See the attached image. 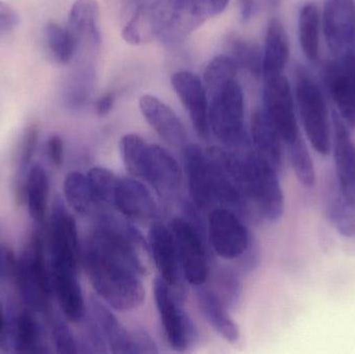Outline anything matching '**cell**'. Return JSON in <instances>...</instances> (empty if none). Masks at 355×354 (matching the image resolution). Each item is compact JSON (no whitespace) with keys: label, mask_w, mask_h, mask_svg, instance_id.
I'll return each mask as SVG.
<instances>
[{"label":"cell","mask_w":355,"mask_h":354,"mask_svg":"<svg viewBox=\"0 0 355 354\" xmlns=\"http://www.w3.org/2000/svg\"><path fill=\"white\" fill-rule=\"evenodd\" d=\"M139 105L148 124L166 143L181 149L187 145V132L183 123L162 100L153 95H144Z\"/></svg>","instance_id":"19"},{"label":"cell","mask_w":355,"mask_h":354,"mask_svg":"<svg viewBox=\"0 0 355 354\" xmlns=\"http://www.w3.org/2000/svg\"><path fill=\"white\" fill-rule=\"evenodd\" d=\"M207 234L213 251L225 260L239 259L254 241L241 216L225 207L210 212Z\"/></svg>","instance_id":"9"},{"label":"cell","mask_w":355,"mask_h":354,"mask_svg":"<svg viewBox=\"0 0 355 354\" xmlns=\"http://www.w3.org/2000/svg\"><path fill=\"white\" fill-rule=\"evenodd\" d=\"M45 37L49 49L60 64H69L78 53L76 39L68 27L49 23L45 28Z\"/></svg>","instance_id":"36"},{"label":"cell","mask_w":355,"mask_h":354,"mask_svg":"<svg viewBox=\"0 0 355 354\" xmlns=\"http://www.w3.org/2000/svg\"><path fill=\"white\" fill-rule=\"evenodd\" d=\"M196 288L200 311L211 328L227 342H237L240 338L239 328L230 315L227 306L206 284Z\"/></svg>","instance_id":"25"},{"label":"cell","mask_w":355,"mask_h":354,"mask_svg":"<svg viewBox=\"0 0 355 354\" xmlns=\"http://www.w3.org/2000/svg\"><path fill=\"white\" fill-rule=\"evenodd\" d=\"M230 0H208L209 10L211 17L217 16L223 12L229 4Z\"/></svg>","instance_id":"48"},{"label":"cell","mask_w":355,"mask_h":354,"mask_svg":"<svg viewBox=\"0 0 355 354\" xmlns=\"http://www.w3.org/2000/svg\"><path fill=\"white\" fill-rule=\"evenodd\" d=\"M263 109L286 145L300 136L293 95L285 74L264 79Z\"/></svg>","instance_id":"10"},{"label":"cell","mask_w":355,"mask_h":354,"mask_svg":"<svg viewBox=\"0 0 355 354\" xmlns=\"http://www.w3.org/2000/svg\"><path fill=\"white\" fill-rule=\"evenodd\" d=\"M154 299L166 341L174 351L183 353L193 341L196 330L180 305L181 299L159 276L154 281Z\"/></svg>","instance_id":"11"},{"label":"cell","mask_w":355,"mask_h":354,"mask_svg":"<svg viewBox=\"0 0 355 354\" xmlns=\"http://www.w3.org/2000/svg\"><path fill=\"white\" fill-rule=\"evenodd\" d=\"M64 193L67 202L75 212L83 216L95 214V202L85 175L79 172L67 175L64 181Z\"/></svg>","instance_id":"34"},{"label":"cell","mask_w":355,"mask_h":354,"mask_svg":"<svg viewBox=\"0 0 355 354\" xmlns=\"http://www.w3.org/2000/svg\"><path fill=\"white\" fill-rule=\"evenodd\" d=\"M327 216L336 231L346 238H355V203L346 195L338 180L329 189Z\"/></svg>","instance_id":"28"},{"label":"cell","mask_w":355,"mask_h":354,"mask_svg":"<svg viewBox=\"0 0 355 354\" xmlns=\"http://www.w3.org/2000/svg\"><path fill=\"white\" fill-rule=\"evenodd\" d=\"M290 56L287 31L279 19L273 18L267 25L263 48L262 78L284 74Z\"/></svg>","instance_id":"26"},{"label":"cell","mask_w":355,"mask_h":354,"mask_svg":"<svg viewBox=\"0 0 355 354\" xmlns=\"http://www.w3.org/2000/svg\"><path fill=\"white\" fill-rule=\"evenodd\" d=\"M238 71L239 68L237 64L229 54L215 56L205 69L204 83L207 91H210L232 79H236Z\"/></svg>","instance_id":"39"},{"label":"cell","mask_w":355,"mask_h":354,"mask_svg":"<svg viewBox=\"0 0 355 354\" xmlns=\"http://www.w3.org/2000/svg\"><path fill=\"white\" fill-rule=\"evenodd\" d=\"M321 17L318 6L314 2L304 4L298 15V37L306 58L316 62L320 45Z\"/></svg>","instance_id":"29"},{"label":"cell","mask_w":355,"mask_h":354,"mask_svg":"<svg viewBox=\"0 0 355 354\" xmlns=\"http://www.w3.org/2000/svg\"><path fill=\"white\" fill-rule=\"evenodd\" d=\"M131 334L133 353H157L155 341L147 330L137 328Z\"/></svg>","instance_id":"43"},{"label":"cell","mask_w":355,"mask_h":354,"mask_svg":"<svg viewBox=\"0 0 355 354\" xmlns=\"http://www.w3.org/2000/svg\"><path fill=\"white\" fill-rule=\"evenodd\" d=\"M37 137H39V129L35 125L29 126L23 135L20 151H19V164H20L21 172H24L31 163V158L37 148Z\"/></svg>","instance_id":"42"},{"label":"cell","mask_w":355,"mask_h":354,"mask_svg":"<svg viewBox=\"0 0 355 354\" xmlns=\"http://www.w3.org/2000/svg\"><path fill=\"white\" fill-rule=\"evenodd\" d=\"M325 87L346 124L355 127V53L334 57L323 71Z\"/></svg>","instance_id":"13"},{"label":"cell","mask_w":355,"mask_h":354,"mask_svg":"<svg viewBox=\"0 0 355 354\" xmlns=\"http://www.w3.org/2000/svg\"><path fill=\"white\" fill-rule=\"evenodd\" d=\"M250 143L252 149L275 170L284 166L283 139L263 108H258L250 120Z\"/></svg>","instance_id":"22"},{"label":"cell","mask_w":355,"mask_h":354,"mask_svg":"<svg viewBox=\"0 0 355 354\" xmlns=\"http://www.w3.org/2000/svg\"><path fill=\"white\" fill-rule=\"evenodd\" d=\"M114 209L127 220L145 224L156 222L157 205L153 195L139 179L119 178L114 197Z\"/></svg>","instance_id":"18"},{"label":"cell","mask_w":355,"mask_h":354,"mask_svg":"<svg viewBox=\"0 0 355 354\" xmlns=\"http://www.w3.org/2000/svg\"><path fill=\"white\" fill-rule=\"evenodd\" d=\"M95 228L89 240L128 264L139 276H146L151 265L149 242L132 222L114 210L96 212Z\"/></svg>","instance_id":"2"},{"label":"cell","mask_w":355,"mask_h":354,"mask_svg":"<svg viewBox=\"0 0 355 354\" xmlns=\"http://www.w3.org/2000/svg\"><path fill=\"white\" fill-rule=\"evenodd\" d=\"M92 195L96 205V212L99 210H114V197L119 177L108 168L96 166L87 175Z\"/></svg>","instance_id":"33"},{"label":"cell","mask_w":355,"mask_h":354,"mask_svg":"<svg viewBox=\"0 0 355 354\" xmlns=\"http://www.w3.org/2000/svg\"><path fill=\"white\" fill-rule=\"evenodd\" d=\"M288 145L290 162L296 179L306 188H312L316 184V168L312 156L302 136Z\"/></svg>","instance_id":"37"},{"label":"cell","mask_w":355,"mask_h":354,"mask_svg":"<svg viewBox=\"0 0 355 354\" xmlns=\"http://www.w3.org/2000/svg\"><path fill=\"white\" fill-rule=\"evenodd\" d=\"M153 0H125V3L127 6V12H132L141 6H147V4L152 3Z\"/></svg>","instance_id":"49"},{"label":"cell","mask_w":355,"mask_h":354,"mask_svg":"<svg viewBox=\"0 0 355 354\" xmlns=\"http://www.w3.org/2000/svg\"><path fill=\"white\" fill-rule=\"evenodd\" d=\"M214 286L211 287L227 309H235L242 297V282L239 274L229 267H219L215 270Z\"/></svg>","instance_id":"38"},{"label":"cell","mask_w":355,"mask_h":354,"mask_svg":"<svg viewBox=\"0 0 355 354\" xmlns=\"http://www.w3.org/2000/svg\"><path fill=\"white\" fill-rule=\"evenodd\" d=\"M91 308V314L103 334L108 351L114 354L133 353L130 333L119 321L110 308L96 297L92 299Z\"/></svg>","instance_id":"27"},{"label":"cell","mask_w":355,"mask_h":354,"mask_svg":"<svg viewBox=\"0 0 355 354\" xmlns=\"http://www.w3.org/2000/svg\"><path fill=\"white\" fill-rule=\"evenodd\" d=\"M229 55L238 68L245 70L254 78L263 76V49L250 39L233 35L227 39Z\"/></svg>","instance_id":"32"},{"label":"cell","mask_w":355,"mask_h":354,"mask_svg":"<svg viewBox=\"0 0 355 354\" xmlns=\"http://www.w3.org/2000/svg\"><path fill=\"white\" fill-rule=\"evenodd\" d=\"M50 274L53 293L58 297L64 317L73 324L83 321L87 311L83 290L77 280V274L55 265H51Z\"/></svg>","instance_id":"24"},{"label":"cell","mask_w":355,"mask_h":354,"mask_svg":"<svg viewBox=\"0 0 355 354\" xmlns=\"http://www.w3.org/2000/svg\"><path fill=\"white\" fill-rule=\"evenodd\" d=\"M150 16L154 39L166 46H176L211 15L208 0H153Z\"/></svg>","instance_id":"5"},{"label":"cell","mask_w":355,"mask_h":354,"mask_svg":"<svg viewBox=\"0 0 355 354\" xmlns=\"http://www.w3.org/2000/svg\"><path fill=\"white\" fill-rule=\"evenodd\" d=\"M334 151L337 180L355 203V143L345 121L337 112L333 116Z\"/></svg>","instance_id":"21"},{"label":"cell","mask_w":355,"mask_h":354,"mask_svg":"<svg viewBox=\"0 0 355 354\" xmlns=\"http://www.w3.org/2000/svg\"><path fill=\"white\" fill-rule=\"evenodd\" d=\"M116 103V94L106 93L102 95L99 99L96 101L95 110L99 116H106L110 114L112 108Z\"/></svg>","instance_id":"46"},{"label":"cell","mask_w":355,"mask_h":354,"mask_svg":"<svg viewBox=\"0 0 355 354\" xmlns=\"http://www.w3.org/2000/svg\"><path fill=\"white\" fill-rule=\"evenodd\" d=\"M322 27L327 47L334 57L354 51V0H325Z\"/></svg>","instance_id":"14"},{"label":"cell","mask_w":355,"mask_h":354,"mask_svg":"<svg viewBox=\"0 0 355 354\" xmlns=\"http://www.w3.org/2000/svg\"><path fill=\"white\" fill-rule=\"evenodd\" d=\"M19 16L14 8L6 2L0 1V37L16 28Z\"/></svg>","instance_id":"44"},{"label":"cell","mask_w":355,"mask_h":354,"mask_svg":"<svg viewBox=\"0 0 355 354\" xmlns=\"http://www.w3.org/2000/svg\"><path fill=\"white\" fill-rule=\"evenodd\" d=\"M95 76V68L91 62H81L75 69L64 89V98L71 107L80 108L87 103L93 91Z\"/></svg>","instance_id":"35"},{"label":"cell","mask_w":355,"mask_h":354,"mask_svg":"<svg viewBox=\"0 0 355 354\" xmlns=\"http://www.w3.org/2000/svg\"><path fill=\"white\" fill-rule=\"evenodd\" d=\"M40 340L37 322L29 312H22L17 317L15 326V346L19 353H31L37 351Z\"/></svg>","instance_id":"40"},{"label":"cell","mask_w":355,"mask_h":354,"mask_svg":"<svg viewBox=\"0 0 355 354\" xmlns=\"http://www.w3.org/2000/svg\"><path fill=\"white\" fill-rule=\"evenodd\" d=\"M170 229L176 242L184 278L194 287L206 284L210 267L204 227L196 226L183 218H175Z\"/></svg>","instance_id":"8"},{"label":"cell","mask_w":355,"mask_h":354,"mask_svg":"<svg viewBox=\"0 0 355 354\" xmlns=\"http://www.w3.org/2000/svg\"><path fill=\"white\" fill-rule=\"evenodd\" d=\"M97 0H76L69 14L68 29L81 49H97L101 44Z\"/></svg>","instance_id":"23"},{"label":"cell","mask_w":355,"mask_h":354,"mask_svg":"<svg viewBox=\"0 0 355 354\" xmlns=\"http://www.w3.org/2000/svg\"><path fill=\"white\" fill-rule=\"evenodd\" d=\"M216 203L248 218L254 210L248 191V175L242 152L230 151L223 147L207 150Z\"/></svg>","instance_id":"4"},{"label":"cell","mask_w":355,"mask_h":354,"mask_svg":"<svg viewBox=\"0 0 355 354\" xmlns=\"http://www.w3.org/2000/svg\"><path fill=\"white\" fill-rule=\"evenodd\" d=\"M237 2L240 18L243 22H248L260 8L259 0H237Z\"/></svg>","instance_id":"47"},{"label":"cell","mask_w":355,"mask_h":354,"mask_svg":"<svg viewBox=\"0 0 355 354\" xmlns=\"http://www.w3.org/2000/svg\"><path fill=\"white\" fill-rule=\"evenodd\" d=\"M182 150L190 201L204 211L216 203L208 155L198 143H188Z\"/></svg>","instance_id":"17"},{"label":"cell","mask_w":355,"mask_h":354,"mask_svg":"<svg viewBox=\"0 0 355 354\" xmlns=\"http://www.w3.org/2000/svg\"><path fill=\"white\" fill-rule=\"evenodd\" d=\"M148 242L152 259L159 272V278L182 301L184 276L172 231L160 222H153Z\"/></svg>","instance_id":"15"},{"label":"cell","mask_w":355,"mask_h":354,"mask_svg":"<svg viewBox=\"0 0 355 354\" xmlns=\"http://www.w3.org/2000/svg\"><path fill=\"white\" fill-rule=\"evenodd\" d=\"M52 336L56 351L62 354H74L78 353V345L74 335L69 326L60 320L54 321L52 326Z\"/></svg>","instance_id":"41"},{"label":"cell","mask_w":355,"mask_h":354,"mask_svg":"<svg viewBox=\"0 0 355 354\" xmlns=\"http://www.w3.org/2000/svg\"><path fill=\"white\" fill-rule=\"evenodd\" d=\"M29 213L37 222H44L47 215L49 181L46 170L39 164H35L27 175L25 184Z\"/></svg>","instance_id":"31"},{"label":"cell","mask_w":355,"mask_h":354,"mask_svg":"<svg viewBox=\"0 0 355 354\" xmlns=\"http://www.w3.org/2000/svg\"><path fill=\"white\" fill-rule=\"evenodd\" d=\"M4 333V316L3 310H2L1 303H0V342H1L2 337Z\"/></svg>","instance_id":"51"},{"label":"cell","mask_w":355,"mask_h":354,"mask_svg":"<svg viewBox=\"0 0 355 354\" xmlns=\"http://www.w3.org/2000/svg\"><path fill=\"white\" fill-rule=\"evenodd\" d=\"M123 163L133 178L147 180L150 159V145L135 133L125 134L120 141Z\"/></svg>","instance_id":"30"},{"label":"cell","mask_w":355,"mask_h":354,"mask_svg":"<svg viewBox=\"0 0 355 354\" xmlns=\"http://www.w3.org/2000/svg\"><path fill=\"white\" fill-rule=\"evenodd\" d=\"M242 154L254 210L265 220L277 222L285 211V197L279 182V170L261 158L252 147Z\"/></svg>","instance_id":"7"},{"label":"cell","mask_w":355,"mask_h":354,"mask_svg":"<svg viewBox=\"0 0 355 354\" xmlns=\"http://www.w3.org/2000/svg\"><path fill=\"white\" fill-rule=\"evenodd\" d=\"M295 99L300 121L313 149L321 156L331 151V122L322 91L306 67L295 68Z\"/></svg>","instance_id":"6"},{"label":"cell","mask_w":355,"mask_h":354,"mask_svg":"<svg viewBox=\"0 0 355 354\" xmlns=\"http://www.w3.org/2000/svg\"><path fill=\"white\" fill-rule=\"evenodd\" d=\"M156 193L166 200L179 197L183 174L174 156L159 145H150L147 180Z\"/></svg>","instance_id":"20"},{"label":"cell","mask_w":355,"mask_h":354,"mask_svg":"<svg viewBox=\"0 0 355 354\" xmlns=\"http://www.w3.org/2000/svg\"><path fill=\"white\" fill-rule=\"evenodd\" d=\"M48 238L51 265L60 266L78 274L81 251L76 222L60 201L54 204Z\"/></svg>","instance_id":"12"},{"label":"cell","mask_w":355,"mask_h":354,"mask_svg":"<svg viewBox=\"0 0 355 354\" xmlns=\"http://www.w3.org/2000/svg\"><path fill=\"white\" fill-rule=\"evenodd\" d=\"M48 155L56 168H60L64 162V143L58 135L50 137L47 145Z\"/></svg>","instance_id":"45"},{"label":"cell","mask_w":355,"mask_h":354,"mask_svg":"<svg viewBox=\"0 0 355 354\" xmlns=\"http://www.w3.org/2000/svg\"><path fill=\"white\" fill-rule=\"evenodd\" d=\"M0 263H1V251H0Z\"/></svg>","instance_id":"52"},{"label":"cell","mask_w":355,"mask_h":354,"mask_svg":"<svg viewBox=\"0 0 355 354\" xmlns=\"http://www.w3.org/2000/svg\"><path fill=\"white\" fill-rule=\"evenodd\" d=\"M259 3L267 10H275L281 6L282 0H259Z\"/></svg>","instance_id":"50"},{"label":"cell","mask_w":355,"mask_h":354,"mask_svg":"<svg viewBox=\"0 0 355 354\" xmlns=\"http://www.w3.org/2000/svg\"><path fill=\"white\" fill-rule=\"evenodd\" d=\"M81 264L97 294L112 309L130 312L143 303L141 276L89 239L81 253Z\"/></svg>","instance_id":"1"},{"label":"cell","mask_w":355,"mask_h":354,"mask_svg":"<svg viewBox=\"0 0 355 354\" xmlns=\"http://www.w3.org/2000/svg\"><path fill=\"white\" fill-rule=\"evenodd\" d=\"M210 132L223 148L243 152L252 148L244 125V96L237 79L208 91Z\"/></svg>","instance_id":"3"},{"label":"cell","mask_w":355,"mask_h":354,"mask_svg":"<svg viewBox=\"0 0 355 354\" xmlns=\"http://www.w3.org/2000/svg\"><path fill=\"white\" fill-rule=\"evenodd\" d=\"M173 89L189 114L196 134L202 139L210 136L209 99L205 83L189 71H179L171 78Z\"/></svg>","instance_id":"16"}]
</instances>
